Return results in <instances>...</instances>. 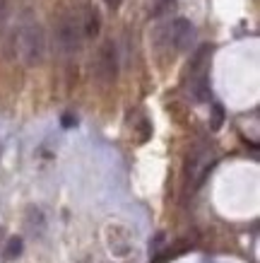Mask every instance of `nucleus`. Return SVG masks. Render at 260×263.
Wrapping results in <instances>:
<instances>
[{
    "mask_svg": "<svg viewBox=\"0 0 260 263\" xmlns=\"http://www.w3.org/2000/svg\"><path fill=\"white\" fill-rule=\"evenodd\" d=\"M15 53L24 65H39L46 56V36L39 22H24L15 34Z\"/></svg>",
    "mask_w": 260,
    "mask_h": 263,
    "instance_id": "nucleus-1",
    "label": "nucleus"
},
{
    "mask_svg": "<svg viewBox=\"0 0 260 263\" xmlns=\"http://www.w3.org/2000/svg\"><path fill=\"white\" fill-rule=\"evenodd\" d=\"M85 20H87V12H68L58 20L55 24V46L61 53L70 56V53H77L82 41L87 39L85 36Z\"/></svg>",
    "mask_w": 260,
    "mask_h": 263,
    "instance_id": "nucleus-2",
    "label": "nucleus"
},
{
    "mask_svg": "<svg viewBox=\"0 0 260 263\" xmlns=\"http://www.w3.org/2000/svg\"><path fill=\"white\" fill-rule=\"evenodd\" d=\"M94 75L96 80L104 85H111L118 78V51L113 41H104L99 51H96V61H94Z\"/></svg>",
    "mask_w": 260,
    "mask_h": 263,
    "instance_id": "nucleus-3",
    "label": "nucleus"
},
{
    "mask_svg": "<svg viewBox=\"0 0 260 263\" xmlns=\"http://www.w3.org/2000/svg\"><path fill=\"white\" fill-rule=\"evenodd\" d=\"M171 41L178 51H186V48L193 46V41H195V27H193V22L186 20V17H178L171 24Z\"/></svg>",
    "mask_w": 260,
    "mask_h": 263,
    "instance_id": "nucleus-4",
    "label": "nucleus"
},
{
    "mask_svg": "<svg viewBox=\"0 0 260 263\" xmlns=\"http://www.w3.org/2000/svg\"><path fill=\"white\" fill-rule=\"evenodd\" d=\"M24 222H27V230L32 232L34 237H44V232H46V217H44V213H41V208H36V205L27 208Z\"/></svg>",
    "mask_w": 260,
    "mask_h": 263,
    "instance_id": "nucleus-5",
    "label": "nucleus"
},
{
    "mask_svg": "<svg viewBox=\"0 0 260 263\" xmlns=\"http://www.w3.org/2000/svg\"><path fill=\"white\" fill-rule=\"evenodd\" d=\"M190 95H193V99L195 102H210V80H207L205 72H200L197 78H193V82H190Z\"/></svg>",
    "mask_w": 260,
    "mask_h": 263,
    "instance_id": "nucleus-6",
    "label": "nucleus"
},
{
    "mask_svg": "<svg viewBox=\"0 0 260 263\" xmlns=\"http://www.w3.org/2000/svg\"><path fill=\"white\" fill-rule=\"evenodd\" d=\"M24 251V239L22 237H10L8 244H5V249H3V254H5V258L8 261H15V258H19Z\"/></svg>",
    "mask_w": 260,
    "mask_h": 263,
    "instance_id": "nucleus-7",
    "label": "nucleus"
},
{
    "mask_svg": "<svg viewBox=\"0 0 260 263\" xmlns=\"http://www.w3.org/2000/svg\"><path fill=\"white\" fill-rule=\"evenodd\" d=\"M222 123H224V109H222V104H212V121H210V128H212V130H219Z\"/></svg>",
    "mask_w": 260,
    "mask_h": 263,
    "instance_id": "nucleus-8",
    "label": "nucleus"
},
{
    "mask_svg": "<svg viewBox=\"0 0 260 263\" xmlns=\"http://www.w3.org/2000/svg\"><path fill=\"white\" fill-rule=\"evenodd\" d=\"M8 17H10V3L8 0H0V29L8 24Z\"/></svg>",
    "mask_w": 260,
    "mask_h": 263,
    "instance_id": "nucleus-9",
    "label": "nucleus"
},
{
    "mask_svg": "<svg viewBox=\"0 0 260 263\" xmlns=\"http://www.w3.org/2000/svg\"><path fill=\"white\" fill-rule=\"evenodd\" d=\"M75 123H77V119H72L70 114H65V116H63V126H65V128H72Z\"/></svg>",
    "mask_w": 260,
    "mask_h": 263,
    "instance_id": "nucleus-10",
    "label": "nucleus"
}]
</instances>
